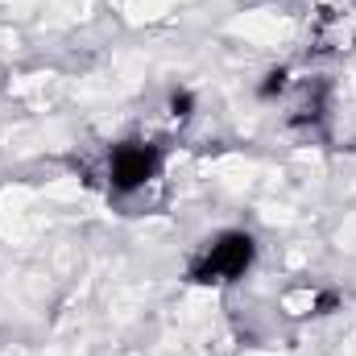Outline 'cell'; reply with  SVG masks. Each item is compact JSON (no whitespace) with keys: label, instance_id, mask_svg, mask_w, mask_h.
Returning <instances> with one entry per match:
<instances>
[{"label":"cell","instance_id":"obj_1","mask_svg":"<svg viewBox=\"0 0 356 356\" xmlns=\"http://www.w3.org/2000/svg\"><path fill=\"white\" fill-rule=\"evenodd\" d=\"M257 236L249 228H220L211 232L186 261V282L191 286H211V290H224V286H236L241 277H249L257 266Z\"/></svg>","mask_w":356,"mask_h":356},{"label":"cell","instance_id":"obj_2","mask_svg":"<svg viewBox=\"0 0 356 356\" xmlns=\"http://www.w3.org/2000/svg\"><path fill=\"white\" fill-rule=\"evenodd\" d=\"M166 170V149L149 137H120L104 154V191L112 199H133L154 186Z\"/></svg>","mask_w":356,"mask_h":356},{"label":"cell","instance_id":"obj_3","mask_svg":"<svg viewBox=\"0 0 356 356\" xmlns=\"http://www.w3.org/2000/svg\"><path fill=\"white\" fill-rule=\"evenodd\" d=\"M332 99V88L327 83H302L298 95H294V112H290V124L294 129H315L327 120V104Z\"/></svg>","mask_w":356,"mask_h":356},{"label":"cell","instance_id":"obj_4","mask_svg":"<svg viewBox=\"0 0 356 356\" xmlns=\"http://www.w3.org/2000/svg\"><path fill=\"white\" fill-rule=\"evenodd\" d=\"M290 91V67H269L266 75L257 79V99L261 104H273Z\"/></svg>","mask_w":356,"mask_h":356},{"label":"cell","instance_id":"obj_5","mask_svg":"<svg viewBox=\"0 0 356 356\" xmlns=\"http://www.w3.org/2000/svg\"><path fill=\"white\" fill-rule=\"evenodd\" d=\"M166 112H170V120H178V124L195 120V112H199V95H195L191 88H170V95H166Z\"/></svg>","mask_w":356,"mask_h":356}]
</instances>
